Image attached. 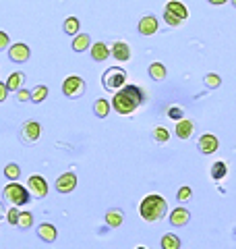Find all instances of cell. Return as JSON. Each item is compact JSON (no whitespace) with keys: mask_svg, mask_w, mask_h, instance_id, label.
Here are the masks:
<instances>
[{"mask_svg":"<svg viewBox=\"0 0 236 249\" xmlns=\"http://www.w3.org/2000/svg\"><path fill=\"white\" fill-rule=\"evenodd\" d=\"M143 102H145L143 89H141L139 85H129V83H127L122 89H118V91L114 93V98H112V108H114L118 114L127 116V114L135 112Z\"/></svg>","mask_w":236,"mask_h":249,"instance_id":"6da1fadb","label":"cell"},{"mask_svg":"<svg viewBox=\"0 0 236 249\" xmlns=\"http://www.w3.org/2000/svg\"><path fill=\"white\" fill-rule=\"evenodd\" d=\"M139 214H141V218H143L145 222H157V220H162V218L168 214V201L164 199L162 196H157V193H152V196L141 199Z\"/></svg>","mask_w":236,"mask_h":249,"instance_id":"7a4b0ae2","label":"cell"},{"mask_svg":"<svg viewBox=\"0 0 236 249\" xmlns=\"http://www.w3.org/2000/svg\"><path fill=\"white\" fill-rule=\"evenodd\" d=\"M2 196L13 206H27L29 199H31V193L27 191V187L19 185L17 181H11L9 185H6L2 189Z\"/></svg>","mask_w":236,"mask_h":249,"instance_id":"3957f363","label":"cell"},{"mask_svg":"<svg viewBox=\"0 0 236 249\" xmlns=\"http://www.w3.org/2000/svg\"><path fill=\"white\" fill-rule=\"evenodd\" d=\"M101 83L108 91H118L127 85V71L120 67H110L101 75Z\"/></svg>","mask_w":236,"mask_h":249,"instance_id":"277c9868","label":"cell"},{"mask_svg":"<svg viewBox=\"0 0 236 249\" xmlns=\"http://www.w3.org/2000/svg\"><path fill=\"white\" fill-rule=\"evenodd\" d=\"M186 17H188V9L183 2H178V0H170L166 4V9H164V21L170 27H178L180 23L186 21Z\"/></svg>","mask_w":236,"mask_h":249,"instance_id":"5b68a950","label":"cell"},{"mask_svg":"<svg viewBox=\"0 0 236 249\" xmlns=\"http://www.w3.org/2000/svg\"><path fill=\"white\" fill-rule=\"evenodd\" d=\"M62 93L67 98H81L85 93V81L79 75H70L62 81Z\"/></svg>","mask_w":236,"mask_h":249,"instance_id":"8992f818","label":"cell"},{"mask_svg":"<svg viewBox=\"0 0 236 249\" xmlns=\"http://www.w3.org/2000/svg\"><path fill=\"white\" fill-rule=\"evenodd\" d=\"M27 189L34 197H46L48 196V183H46V178L42 175H31L27 178Z\"/></svg>","mask_w":236,"mask_h":249,"instance_id":"52a82bcc","label":"cell"},{"mask_svg":"<svg viewBox=\"0 0 236 249\" xmlns=\"http://www.w3.org/2000/svg\"><path fill=\"white\" fill-rule=\"evenodd\" d=\"M39 135H42V124L37 121H27L23 123V129H21V137L25 143H35Z\"/></svg>","mask_w":236,"mask_h":249,"instance_id":"ba28073f","label":"cell"},{"mask_svg":"<svg viewBox=\"0 0 236 249\" xmlns=\"http://www.w3.org/2000/svg\"><path fill=\"white\" fill-rule=\"evenodd\" d=\"M31 56V50L25 42H15L9 48V58L13 62H27Z\"/></svg>","mask_w":236,"mask_h":249,"instance_id":"9c48e42d","label":"cell"},{"mask_svg":"<svg viewBox=\"0 0 236 249\" xmlns=\"http://www.w3.org/2000/svg\"><path fill=\"white\" fill-rule=\"evenodd\" d=\"M197 147H199V152L201 154H216L218 152V147H219V142H218V137L216 135H211V133H205V135H201L199 137V142H197Z\"/></svg>","mask_w":236,"mask_h":249,"instance_id":"30bf717a","label":"cell"},{"mask_svg":"<svg viewBox=\"0 0 236 249\" xmlns=\"http://www.w3.org/2000/svg\"><path fill=\"white\" fill-rule=\"evenodd\" d=\"M77 187V175L75 173H65L56 178V191L58 193H70Z\"/></svg>","mask_w":236,"mask_h":249,"instance_id":"8fae6325","label":"cell"},{"mask_svg":"<svg viewBox=\"0 0 236 249\" xmlns=\"http://www.w3.org/2000/svg\"><path fill=\"white\" fill-rule=\"evenodd\" d=\"M195 133V123L188 121V119H180L176 121V137L186 142V139H191Z\"/></svg>","mask_w":236,"mask_h":249,"instance_id":"7c38bea8","label":"cell"},{"mask_svg":"<svg viewBox=\"0 0 236 249\" xmlns=\"http://www.w3.org/2000/svg\"><path fill=\"white\" fill-rule=\"evenodd\" d=\"M191 220V212L186 208H174L170 212V224L172 227H186Z\"/></svg>","mask_w":236,"mask_h":249,"instance_id":"4fadbf2b","label":"cell"},{"mask_svg":"<svg viewBox=\"0 0 236 249\" xmlns=\"http://www.w3.org/2000/svg\"><path fill=\"white\" fill-rule=\"evenodd\" d=\"M37 237L42 239V241H46V243H54V241H56V237H58V231H56V227H54V224L42 222V224L37 227Z\"/></svg>","mask_w":236,"mask_h":249,"instance_id":"5bb4252c","label":"cell"},{"mask_svg":"<svg viewBox=\"0 0 236 249\" xmlns=\"http://www.w3.org/2000/svg\"><path fill=\"white\" fill-rule=\"evenodd\" d=\"M157 27H160V23H157V19L153 17V15H147V17H143L139 21V34L141 36H153Z\"/></svg>","mask_w":236,"mask_h":249,"instance_id":"9a60e30c","label":"cell"},{"mask_svg":"<svg viewBox=\"0 0 236 249\" xmlns=\"http://www.w3.org/2000/svg\"><path fill=\"white\" fill-rule=\"evenodd\" d=\"M110 52H112V56L116 60H120V62L131 60V48H129L127 42H114V46H112V50Z\"/></svg>","mask_w":236,"mask_h":249,"instance_id":"2e32d148","label":"cell"},{"mask_svg":"<svg viewBox=\"0 0 236 249\" xmlns=\"http://www.w3.org/2000/svg\"><path fill=\"white\" fill-rule=\"evenodd\" d=\"M91 58L96 60V62H104L106 58H110V48L104 44V42H96V44H91Z\"/></svg>","mask_w":236,"mask_h":249,"instance_id":"e0dca14e","label":"cell"},{"mask_svg":"<svg viewBox=\"0 0 236 249\" xmlns=\"http://www.w3.org/2000/svg\"><path fill=\"white\" fill-rule=\"evenodd\" d=\"M122 220H124V216H122L120 210L114 208V210H108V212H106V224L110 229H118L122 224Z\"/></svg>","mask_w":236,"mask_h":249,"instance_id":"ac0fdd59","label":"cell"},{"mask_svg":"<svg viewBox=\"0 0 236 249\" xmlns=\"http://www.w3.org/2000/svg\"><path fill=\"white\" fill-rule=\"evenodd\" d=\"M87 48H91V37L87 34H77L73 40V50L75 52H85Z\"/></svg>","mask_w":236,"mask_h":249,"instance_id":"d6986e66","label":"cell"},{"mask_svg":"<svg viewBox=\"0 0 236 249\" xmlns=\"http://www.w3.org/2000/svg\"><path fill=\"white\" fill-rule=\"evenodd\" d=\"M110 108H112V104H110L108 100L100 98V100H96V104H93V114H96L98 119H106L110 114Z\"/></svg>","mask_w":236,"mask_h":249,"instance_id":"ffe728a7","label":"cell"},{"mask_svg":"<svg viewBox=\"0 0 236 249\" xmlns=\"http://www.w3.org/2000/svg\"><path fill=\"white\" fill-rule=\"evenodd\" d=\"M149 77H152L153 81H164L168 77L166 67H164L162 62H153V65H149Z\"/></svg>","mask_w":236,"mask_h":249,"instance_id":"44dd1931","label":"cell"},{"mask_svg":"<svg viewBox=\"0 0 236 249\" xmlns=\"http://www.w3.org/2000/svg\"><path fill=\"white\" fill-rule=\"evenodd\" d=\"M23 75L21 71H15L9 75V79H6V88H9V91H19L21 89V83H23Z\"/></svg>","mask_w":236,"mask_h":249,"instance_id":"7402d4cb","label":"cell"},{"mask_svg":"<svg viewBox=\"0 0 236 249\" xmlns=\"http://www.w3.org/2000/svg\"><path fill=\"white\" fill-rule=\"evenodd\" d=\"M209 175H211V178H214V181H222V178L228 175L226 162H214V166H211Z\"/></svg>","mask_w":236,"mask_h":249,"instance_id":"603a6c76","label":"cell"},{"mask_svg":"<svg viewBox=\"0 0 236 249\" xmlns=\"http://www.w3.org/2000/svg\"><path fill=\"white\" fill-rule=\"evenodd\" d=\"M162 249H180V237H176L174 232H166L162 237Z\"/></svg>","mask_w":236,"mask_h":249,"instance_id":"cb8c5ba5","label":"cell"},{"mask_svg":"<svg viewBox=\"0 0 236 249\" xmlns=\"http://www.w3.org/2000/svg\"><path fill=\"white\" fill-rule=\"evenodd\" d=\"M46 98H48V88H46V85H35V88L31 89V100H34L35 104L44 102Z\"/></svg>","mask_w":236,"mask_h":249,"instance_id":"d4e9b609","label":"cell"},{"mask_svg":"<svg viewBox=\"0 0 236 249\" xmlns=\"http://www.w3.org/2000/svg\"><path fill=\"white\" fill-rule=\"evenodd\" d=\"M79 27H81V21H79L77 17H68L65 21V31L68 36H77L79 34Z\"/></svg>","mask_w":236,"mask_h":249,"instance_id":"484cf974","label":"cell"},{"mask_svg":"<svg viewBox=\"0 0 236 249\" xmlns=\"http://www.w3.org/2000/svg\"><path fill=\"white\" fill-rule=\"evenodd\" d=\"M4 177L9 178V181H17V178L21 177V168H19V164H15V162L6 164V166H4Z\"/></svg>","mask_w":236,"mask_h":249,"instance_id":"4316f807","label":"cell"},{"mask_svg":"<svg viewBox=\"0 0 236 249\" xmlns=\"http://www.w3.org/2000/svg\"><path fill=\"white\" fill-rule=\"evenodd\" d=\"M203 83H205V88L216 89V88H219V85H222V77H219L218 73H209V75H205Z\"/></svg>","mask_w":236,"mask_h":249,"instance_id":"83f0119b","label":"cell"},{"mask_svg":"<svg viewBox=\"0 0 236 249\" xmlns=\"http://www.w3.org/2000/svg\"><path fill=\"white\" fill-rule=\"evenodd\" d=\"M31 224H34V214L27 212V210H25V212H21V214H19L17 227H19V229H29Z\"/></svg>","mask_w":236,"mask_h":249,"instance_id":"f1b7e54d","label":"cell"},{"mask_svg":"<svg viewBox=\"0 0 236 249\" xmlns=\"http://www.w3.org/2000/svg\"><path fill=\"white\" fill-rule=\"evenodd\" d=\"M153 139H155L157 143H166L168 139H170L168 129H164V127H155V129H153Z\"/></svg>","mask_w":236,"mask_h":249,"instance_id":"f546056e","label":"cell"},{"mask_svg":"<svg viewBox=\"0 0 236 249\" xmlns=\"http://www.w3.org/2000/svg\"><path fill=\"white\" fill-rule=\"evenodd\" d=\"M19 210L17 208H9V212H6V220H9V224H13V227H17L19 222Z\"/></svg>","mask_w":236,"mask_h":249,"instance_id":"4dcf8cb0","label":"cell"},{"mask_svg":"<svg viewBox=\"0 0 236 249\" xmlns=\"http://www.w3.org/2000/svg\"><path fill=\"white\" fill-rule=\"evenodd\" d=\"M191 196H193V189L188 185H185V187H180V189H178V199L180 201H188V199H191Z\"/></svg>","mask_w":236,"mask_h":249,"instance_id":"1f68e13d","label":"cell"},{"mask_svg":"<svg viewBox=\"0 0 236 249\" xmlns=\"http://www.w3.org/2000/svg\"><path fill=\"white\" fill-rule=\"evenodd\" d=\"M168 116H170V119H174V121H180V119H183V108H180V106H172L168 110Z\"/></svg>","mask_w":236,"mask_h":249,"instance_id":"d6a6232c","label":"cell"},{"mask_svg":"<svg viewBox=\"0 0 236 249\" xmlns=\"http://www.w3.org/2000/svg\"><path fill=\"white\" fill-rule=\"evenodd\" d=\"M9 44H11V37L6 31H0V50H6L9 48Z\"/></svg>","mask_w":236,"mask_h":249,"instance_id":"836d02e7","label":"cell"},{"mask_svg":"<svg viewBox=\"0 0 236 249\" xmlns=\"http://www.w3.org/2000/svg\"><path fill=\"white\" fill-rule=\"evenodd\" d=\"M17 100H19V102H27V100H31V91L19 89V91H17Z\"/></svg>","mask_w":236,"mask_h":249,"instance_id":"e575fe53","label":"cell"},{"mask_svg":"<svg viewBox=\"0 0 236 249\" xmlns=\"http://www.w3.org/2000/svg\"><path fill=\"white\" fill-rule=\"evenodd\" d=\"M6 96H9V88H6V83L0 81V102H4Z\"/></svg>","mask_w":236,"mask_h":249,"instance_id":"d590c367","label":"cell"},{"mask_svg":"<svg viewBox=\"0 0 236 249\" xmlns=\"http://www.w3.org/2000/svg\"><path fill=\"white\" fill-rule=\"evenodd\" d=\"M209 4H216V6H222V4H226L228 0H207Z\"/></svg>","mask_w":236,"mask_h":249,"instance_id":"8d00e7d4","label":"cell"},{"mask_svg":"<svg viewBox=\"0 0 236 249\" xmlns=\"http://www.w3.org/2000/svg\"><path fill=\"white\" fill-rule=\"evenodd\" d=\"M2 216H4V208H2V204H0V220H2Z\"/></svg>","mask_w":236,"mask_h":249,"instance_id":"74e56055","label":"cell"},{"mask_svg":"<svg viewBox=\"0 0 236 249\" xmlns=\"http://www.w3.org/2000/svg\"><path fill=\"white\" fill-rule=\"evenodd\" d=\"M232 6H234V9H236V0H232Z\"/></svg>","mask_w":236,"mask_h":249,"instance_id":"f35d334b","label":"cell"},{"mask_svg":"<svg viewBox=\"0 0 236 249\" xmlns=\"http://www.w3.org/2000/svg\"><path fill=\"white\" fill-rule=\"evenodd\" d=\"M137 249H147V247H143V245H141V247H137Z\"/></svg>","mask_w":236,"mask_h":249,"instance_id":"ab89813d","label":"cell"}]
</instances>
